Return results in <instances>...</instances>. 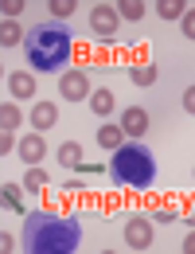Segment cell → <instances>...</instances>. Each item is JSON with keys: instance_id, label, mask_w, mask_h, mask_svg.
I'll use <instances>...</instances> for the list:
<instances>
[{"instance_id": "cell-1", "label": "cell", "mask_w": 195, "mask_h": 254, "mask_svg": "<svg viewBox=\"0 0 195 254\" xmlns=\"http://www.w3.org/2000/svg\"><path fill=\"white\" fill-rule=\"evenodd\" d=\"M82 243V219L74 211L39 207L24 215V251L28 254H74Z\"/></svg>"}, {"instance_id": "cell-2", "label": "cell", "mask_w": 195, "mask_h": 254, "mask_svg": "<svg viewBox=\"0 0 195 254\" xmlns=\"http://www.w3.org/2000/svg\"><path fill=\"white\" fill-rule=\"evenodd\" d=\"M24 55H28V66H35L39 74H55L70 63L74 55V39H70V28H63L59 20H43L28 28V39H24Z\"/></svg>"}, {"instance_id": "cell-3", "label": "cell", "mask_w": 195, "mask_h": 254, "mask_svg": "<svg viewBox=\"0 0 195 254\" xmlns=\"http://www.w3.org/2000/svg\"><path fill=\"white\" fill-rule=\"evenodd\" d=\"M109 176H113L117 188L145 191V188H152V180H156V160H152V153L141 141H125L109 157Z\"/></svg>"}, {"instance_id": "cell-4", "label": "cell", "mask_w": 195, "mask_h": 254, "mask_svg": "<svg viewBox=\"0 0 195 254\" xmlns=\"http://www.w3.org/2000/svg\"><path fill=\"white\" fill-rule=\"evenodd\" d=\"M121 235H125V243L133 251H148L152 239H156V223H152V215H125Z\"/></svg>"}, {"instance_id": "cell-5", "label": "cell", "mask_w": 195, "mask_h": 254, "mask_svg": "<svg viewBox=\"0 0 195 254\" xmlns=\"http://www.w3.org/2000/svg\"><path fill=\"white\" fill-rule=\"evenodd\" d=\"M90 28L101 43H109V39H117V28H121V16H117V8L113 4H94L90 8Z\"/></svg>"}, {"instance_id": "cell-6", "label": "cell", "mask_w": 195, "mask_h": 254, "mask_svg": "<svg viewBox=\"0 0 195 254\" xmlns=\"http://www.w3.org/2000/svg\"><path fill=\"white\" fill-rule=\"evenodd\" d=\"M59 94L70 98V102H82V98H90L94 90H90V78H86V70H66L63 78H59Z\"/></svg>"}, {"instance_id": "cell-7", "label": "cell", "mask_w": 195, "mask_h": 254, "mask_svg": "<svg viewBox=\"0 0 195 254\" xmlns=\"http://www.w3.org/2000/svg\"><path fill=\"white\" fill-rule=\"evenodd\" d=\"M16 153H20V160H24L28 168H35L39 160L47 157V141H43V133H24L20 145H16Z\"/></svg>"}, {"instance_id": "cell-8", "label": "cell", "mask_w": 195, "mask_h": 254, "mask_svg": "<svg viewBox=\"0 0 195 254\" xmlns=\"http://www.w3.org/2000/svg\"><path fill=\"white\" fill-rule=\"evenodd\" d=\"M117 122H121V129H125V137H129V141H141V137L148 133V122H152V118H148V110L129 106V110L117 118Z\"/></svg>"}, {"instance_id": "cell-9", "label": "cell", "mask_w": 195, "mask_h": 254, "mask_svg": "<svg viewBox=\"0 0 195 254\" xmlns=\"http://www.w3.org/2000/svg\"><path fill=\"white\" fill-rule=\"evenodd\" d=\"M8 94H12V102L35 98V74L32 70H12V74H8Z\"/></svg>"}, {"instance_id": "cell-10", "label": "cell", "mask_w": 195, "mask_h": 254, "mask_svg": "<svg viewBox=\"0 0 195 254\" xmlns=\"http://www.w3.org/2000/svg\"><path fill=\"white\" fill-rule=\"evenodd\" d=\"M129 137H125V129H121V122H101V129H98V145L101 149H109V153H117L121 145H125Z\"/></svg>"}, {"instance_id": "cell-11", "label": "cell", "mask_w": 195, "mask_h": 254, "mask_svg": "<svg viewBox=\"0 0 195 254\" xmlns=\"http://www.w3.org/2000/svg\"><path fill=\"white\" fill-rule=\"evenodd\" d=\"M28 122H32L39 133H43V129H51L55 122H59V106H55V102H35L32 114H28Z\"/></svg>"}, {"instance_id": "cell-12", "label": "cell", "mask_w": 195, "mask_h": 254, "mask_svg": "<svg viewBox=\"0 0 195 254\" xmlns=\"http://www.w3.org/2000/svg\"><path fill=\"white\" fill-rule=\"evenodd\" d=\"M24 191L28 188H20V184H0V203L8 207V211H16V215H28V207H24Z\"/></svg>"}, {"instance_id": "cell-13", "label": "cell", "mask_w": 195, "mask_h": 254, "mask_svg": "<svg viewBox=\"0 0 195 254\" xmlns=\"http://www.w3.org/2000/svg\"><path fill=\"white\" fill-rule=\"evenodd\" d=\"M86 102H90V110H94L98 118H109V114L117 110V102H113V94H109L105 86H101V90H94V94L86 98Z\"/></svg>"}, {"instance_id": "cell-14", "label": "cell", "mask_w": 195, "mask_h": 254, "mask_svg": "<svg viewBox=\"0 0 195 254\" xmlns=\"http://www.w3.org/2000/svg\"><path fill=\"white\" fill-rule=\"evenodd\" d=\"M55 157H59V164H63L66 172H74V168L82 164V145H78V141H66V145H59Z\"/></svg>"}, {"instance_id": "cell-15", "label": "cell", "mask_w": 195, "mask_h": 254, "mask_svg": "<svg viewBox=\"0 0 195 254\" xmlns=\"http://www.w3.org/2000/svg\"><path fill=\"white\" fill-rule=\"evenodd\" d=\"M24 39H28V32L20 28V20H4V24H0V43H4V47H16V43L24 47Z\"/></svg>"}, {"instance_id": "cell-16", "label": "cell", "mask_w": 195, "mask_h": 254, "mask_svg": "<svg viewBox=\"0 0 195 254\" xmlns=\"http://www.w3.org/2000/svg\"><path fill=\"white\" fill-rule=\"evenodd\" d=\"M0 126H4V133L20 129V126H24V110H20L16 102H4V106H0Z\"/></svg>"}, {"instance_id": "cell-17", "label": "cell", "mask_w": 195, "mask_h": 254, "mask_svg": "<svg viewBox=\"0 0 195 254\" xmlns=\"http://www.w3.org/2000/svg\"><path fill=\"white\" fill-rule=\"evenodd\" d=\"M129 82L133 86H152V82H156V66L152 63H133L129 66Z\"/></svg>"}, {"instance_id": "cell-18", "label": "cell", "mask_w": 195, "mask_h": 254, "mask_svg": "<svg viewBox=\"0 0 195 254\" xmlns=\"http://www.w3.org/2000/svg\"><path fill=\"white\" fill-rule=\"evenodd\" d=\"M156 12H160V20H184L188 16V4L184 0H160Z\"/></svg>"}, {"instance_id": "cell-19", "label": "cell", "mask_w": 195, "mask_h": 254, "mask_svg": "<svg viewBox=\"0 0 195 254\" xmlns=\"http://www.w3.org/2000/svg\"><path fill=\"white\" fill-rule=\"evenodd\" d=\"M113 8H117V16H121V20H133V24L145 16V4H141V0H117Z\"/></svg>"}, {"instance_id": "cell-20", "label": "cell", "mask_w": 195, "mask_h": 254, "mask_svg": "<svg viewBox=\"0 0 195 254\" xmlns=\"http://www.w3.org/2000/svg\"><path fill=\"white\" fill-rule=\"evenodd\" d=\"M24 188H28V191H39V188H47V172H43L39 164L24 172Z\"/></svg>"}, {"instance_id": "cell-21", "label": "cell", "mask_w": 195, "mask_h": 254, "mask_svg": "<svg viewBox=\"0 0 195 254\" xmlns=\"http://www.w3.org/2000/svg\"><path fill=\"white\" fill-rule=\"evenodd\" d=\"M66 16H74V0H51V20L63 24Z\"/></svg>"}, {"instance_id": "cell-22", "label": "cell", "mask_w": 195, "mask_h": 254, "mask_svg": "<svg viewBox=\"0 0 195 254\" xmlns=\"http://www.w3.org/2000/svg\"><path fill=\"white\" fill-rule=\"evenodd\" d=\"M0 12H4V20H20V12H24V0H4V4H0Z\"/></svg>"}, {"instance_id": "cell-23", "label": "cell", "mask_w": 195, "mask_h": 254, "mask_svg": "<svg viewBox=\"0 0 195 254\" xmlns=\"http://www.w3.org/2000/svg\"><path fill=\"white\" fill-rule=\"evenodd\" d=\"M180 215H184L180 207H156V211H152V223H172V219H180Z\"/></svg>"}, {"instance_id": "cell-24", "label": "cell", "mask_w": 195, "mask_h": 254, "mask_svg": "<svg viewBox=\"0 0 195 254\" xmlns=\"http://www.w3.org/2000/svg\"><path fill=\"white\" fill-rule=\"evenodd\" d=\"M180 28H184V35H188V39H195V8H188V16L180 20Z\"/></svg>"}, {"instance_id": "cell-25", "label": "cell", "mask_w": 195, "mask_h": 254, "mask_svg": "<svg viewBox=\"0 0 195 254\" xmlns=\"http://www.w3.org/2000/svg\"><path fill=\"white\" fill-rule=\"evenodd\" d=\"M16 145H20V141H16V137H12V133H4V137H0V153H4V157H8V153H12V149H16Z\"/></svg>"}, {"instance_id": "cell-26", "label": "cell", "mask_w": 195, "mask_h": 254, "mask_svg": "<svg viewBox=\"0 0 195 254\" xmlns=\"http://www.w3.org/2000/svg\"><path fill=\"white\" fill-rule=\"evenodd\" d=\"M184 110L195 118V86H188V90H184Z\"/></svg>"}, {"instance_id": "cell-27", "label": "cell", "mask_w": 195, "mask_h": 254, "mask_svg": "<svg viewBox=\"0 0 195 254\" xmlns=\"http://www.w3.org/2000/svg\"><path fill=\"white\" fill-rule=\"evenodd\" d=\"M63 191H86V188H82V180H66Z\"/></svg>"}, {"instance_id": "cell-28", "label": "cell", "mask_w": 195, "mask_h": 254, "mask_svg": "<svg viewBox=\"0 0 195 254\" xmlns=\"http://www.w3.org/2000/svg\"><path fill=\"white\" fill-rule=\"evenodd\" d=\"M184 251H188V254H195V231L188 235V239H184Z\"/></svg>"}, {"instance_id": "cell-29", "label": "cell", "mask_w": 195, "mask_h": 254, "mask_svg": "<svg viewBox=\"0 0 195 254\" xmlns=\"http://www.w3.org/2000/svg\"><path fill=\"white\" fill-rule=\"evenodd\" d=\"M184 219H188V223H192V227H195V207H192V211H188V215H184Z\"/></svg>"}]
</instances>
